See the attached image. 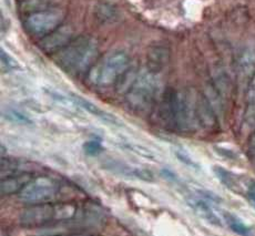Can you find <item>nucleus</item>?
<instances>
[{"instance_id": "obj_1", "label": "nucleus", "mask_w": 255, "mask_h": 236, "mask_svg": "<svg viewBox=\"0 0 255 236\" xmlns=\"http://www.w3.org/2000/svg\"><path fill=\"white\" fill-rule=\"evenodd\" d=\"M99 53L95 39L80 36L55 53L56 65L72 76L81 75L93 66Z\"/></svg>"}, {"instance_id": "obj_2", "label": "nucleus", "mask_w": 255, "mask_h": 236, "mask_svg": "<svg viewBox=\"0 0 255 236\" xmlns=\"http://www.w3.org/2000/svg\"><path fill=\"white\" fill-rule=\"evenodd\" d=\"M76 215V206L71 204L43 203L31 205L22 211L19 221L26 228H40L61 221L72 219Z\"/></svg>"}, {"instance_id": "obj_3", "label": "nucleus", "mask_w": 255, "mask_h": 236, "mask_svg": "<svg viewBox=\"0 0 255 236\" xmlns=\"http://www.w3.org/2000/svg\"><path fill=\"white\" fill-rule=\"evenodd\" d=\"M156 73L149 71L140 72L127 91L126 100L131 110L145 112L153 106L159 90Z\"/></svg>"}, {"instance_id": "obj_4", "label": "nucleus", "mask_w": 255, "mask_h": 236, "mask_svg": "<svg viewBox=\"0 0 255 236\" xmlns=\"http://www.w3.org/2000/svg\"><path fill=\"white\" fill-rule=\"evenodd\" d=\"M129 65L130 59L126 52H112L92 68L90 79L97 86H111L125 75L129 69Z\"/></svg>"}, {"instance_id": "obj_5", "label": "nucleus", "mask_w": 255, "mask_h": 236, "mask_svg": "<svg viewBox=\"0 0 255 236\" xmlns=\"http://www.w3.org/2000/svg\"><path fill=\"white\" fill-rule=\"evenodd\" d=\"M65 13L59 9H40L29 14L24 26L32 36L45 38L60 28Z\"/></svg>"}, {"instance_id": "obj_6", "label": "nucleus", "mask_w": 255, "mask_h": 236, "mask_svg": "<svg viewBox=\"0 0 255 236\" xmlns=\"http://www.w3.org/2000/svg\"><path fill=\"white\" fill-rule=\"evenodd\" d=\"M59 192L58 183L49 176H39L32 179L19 192V199L22 202L36 205L50 203Z\"/></svg>"}, {"instance_id": "obj_7", "label": "nucleus", "mask_w": 255, "mask_h": 236, "mask_svg": "<svg viewBox=\"0 0 255 236\" xmlns=\"http://www.w3.org/2000/svg\"><path fill=\"white\" fill-rule=\"evenodd\" d=\"M197 124H200L198 116V97L190 91L178 92L175 130L190 132L197 126Z\"/></svg>"}, {"instance_id": "obj_8", "label": "nucleus", "mask_w": 255, "mask_h": 236, "mask_svg": "<svg viewBox=\"0 0 255 236\" xmlns=\"http://www.w3.org/2000/svg\"><path fill=\"white\" fill-rule=\"evenodd\" d=\"M186 202L199 218L215 226L222 225V221L214 209V204L218 203V200H215L209 192L199 191L195 194L186 196Z\"/></svg>"}, {"instance_id": "obj_9", "label": "nucleus", "mask_w": 255, "mask_h": 236, "mask_svg": "<svg viewBox=\"0 0 255 236\" xmlns=\"http://www.w3.org/2000/svg\"><path fill=\"white\" fill-rule=\"evenodd\" d=\"M213 173L215 175L221 184H223L225 188L230 191L234 192V193H245V189H247L249 180L244 181L241 176L235 174L234 172L229 171L222 166L215 165L213 166Z\"/></svg>"}, {"instance_id": "obj_10", "label": "nucleus", "mask_w": 255, "mask_h": 236, "mask_svg": "<svg viewBox=\"0 0 255 236\" xmlns=\"http://www.w3.org/2000/svg\"><path fill=\"white\" fill-rule=\"evenodd\" d=\"M72 40V32L68 28H58L56 31L48 34L42 39L40 46L46 52H58L60 49Z\"/></svg>"}, {"instance_id": "obj_11", "label": "nucleus", "mask_w": 255, "mask_h": 236, "mask_svg": "<svg viewBox=\"0 0 255 236\" xmlns=\"http://www.w3.org/2000/svg\"><path fill=\"white\" fill-rule=\"evenodd\" d=\"M107 164L109 166L110 171L116 172V173H119L121 175L128 176V178H133V179H138L145 182L154 181V176L149 170L134 168V166H131L129 164L122 163L120 161H114V160L108 162Z\"/></svg>"}, {"instance_id": "obj_12", "label": "nucleus", "mask_w": 255, "mask_h": 236, "mask_svg": "<svg viewBox=\"0 0 255 236\" xmlns=\"http://www.w3.org/2000/svg\"><path fill=\"white\" fill-rule=\"evenodd\" d=\"M169 60V50L165 46L156 45L150 48L146 55V63H148V70L158 73L165 67Z\"/></svg>"}, {"instance_id": "obj_13", "label": "nucleus", "mask_w": 255, "mask_h": 236, "mask_svg": "<svg viewBox=\"0 0 255 236\" xmlns=\"http://www.w3.org/2000/svg\"><path fill=\"white\" fill-rule=\"evenodd\" d=\"M32 179L30 174L20 173L16 175H10L1 181L0 183V190L2 195H10L13 193H19L24 186Z\"/></svg>"}, {"instance_id": "obj_14", "label": "nucleus", "mask_w": 255, "mask_h": 236, "mask_svg": "<svg viewBox=\"0 0 255 236\" xmlns=\"http://www.w3.org/2000/svg\"><path fill=\"white\" fill-rule=\"evenodd\" d=\"M239 73L244 79H251L255 73V47H245L239 58ZM250 81V80H249Z\"/></svg>"}, {"instance_id": "obj_15", "label": "nucleus", "mask_w": 255, "mask_h": 236, "mask_svg": "<svg viewBox=\"0 0 255 236\" xmlns=\"http://www.w3.org/2000/svg\"><path fill=\"white\" fill-rule=\"evenodd\" d=\"M222 219L233 233L240 236H252L253 231L250 226L233 213L223 212Z\"/></svg>"}, {"instance_id": "obj_16", "label": "nucleus", "mask_w": 255, "mask_h": 236, "mask_svg": "<svg viewBox=\"0 0 255 236\" xmlns=\"http://www.w3.org/2000/svg\"><path fill=\"white\" fill-rule=\"evenodd\" d=\"M73 101H75V103H77L78 106L81 107L82 109L87 110L88 112L91 113V115L96 116L97 118H99V119L104 120L106 122H109V123H112V124L117 123V120L114 117L110 116L109 113L105 112L104 110H101L100 108H98L96 105H92L91 102L82 99V98H80V97H73Z\"/></svg>"}, {"instance_id": "obj_17", "label": "nucleus", "mask_w": 255, "mask_h": 236, "mask_svg": "<svg viewBox=\"0 0 255 236\" xmlns=\"http://www.w3.org/2000/svg\"><path fill=\"white\" fill-rule=\"evenodd\" d=\"M3 117L6 118L8 121L13 122V123L21 125L31 124V120L29 119L26 115H23V113L16 109H6L3 111Z\"/></svg>"}, {"instance_id": "obj_18", "label": "nucleus", "mask_w": 255, "mask_h": 236, "mask_svg": "<svg viewBox=\"0 0 255 236\" xmlns=\"http://www.w3.org/2000/svg\"><path fill=\"white\" fill-rule=\"evenodd\" d=\"M174 153H175L176 159H178L180 162H182V163L185 164L186 166H189L191 169H199V164L192 159V156H191L185 150L181 149V147H178V149L174 150Z\"/></svg>"}, {"instance_id": "obj_19", "label": "nucleus", "mask_w": 255, "mask_h": 236, "mask_svg": "<svg viewBox=\"0 0 255 236\" xmlns=\"http://www.w3.org/2000/svg\"><path fill=\"white\" fill-rule=\"evenodd\" d=\"M0 56H1V71L2 72H9L12 71L14 69L18 68V63L16 62V60L9 55L8 52H6L1 49L0 50Z\"/></svg>"}, {"instance_id": "obj_20", "label": "nucleus", "mask_w": 255, "mask_h": 236, "mask_svg": "<svg viewBox=\"0 0 255 236\" xmlns=\"http://www.w3.org/2000/svg\"><path fill=\"white\" fill-rule=\"evenodd\" d=\"M83 151H85L86 154L89 156H95L100 154L101 152L104 151V145H102L99 141L91 140L83 144Z\"/></svg>"}, {"instance_id": "obj_21", "label": "nucleus", "mask_w": 255, "mask_h": 236, "mask_svg": "<svg viewBox=\"0 0 255 236\" xmlns=\"http://www.w3.org/2000/svg\"><path fill=\"white\" fill-rule=\"evenodd\" d=\"M245 198L248 202L252 205V208L255 210V180H249L247 189H245Z\"/></svg>"}, {"instance_id": "obj_22", "label": "nucleus", "mask_w": 255, "mask_h": 236, "mask_svg": "<svg viewBox=\"0 0 255 236\" xmlns=\"http://www.w3.org/2000/svg\"><path fill=\"white\" fill-rule=\"evenodd\" d=\"M247 102H248V107H255V73L249 81V87H248V92H247Z\"/></svg>"}, {"instance_id": "obj_23", "label": "nucleus", "mask_w": 255, "mask_h": 236, "mask_svg": "<svg viewBox=\"0 0 255 236\" xmlns=\"http://www.w3.org/2000/svg\"><path fill=\"white\" fill-rule=\"evenodd\" d=\"M50 236H88V235H50Z\"/></svg>"}]
</instances>
